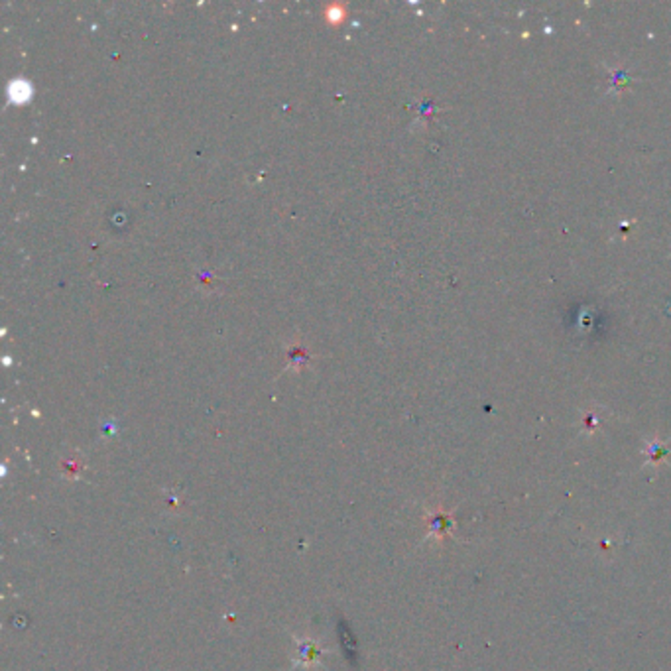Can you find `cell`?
<instances>
[{
    "label": "cell",
    "instance_id": "cell-1",
    "mask_svg": "<svg viewBox=\"0 0 671 671\" xmlns=\"http://www.w3.org/2000/svg\"><path fill=\"white\" fill-rule=\"evenodd\" d=\"M297 658H299L301 665H313V663H317V660L321 658V649H319L317 642H301V644H299V652H297Z\"/></svg>",
    "mask_w": 671,
    "mask_h": 671
}]
</instances>
